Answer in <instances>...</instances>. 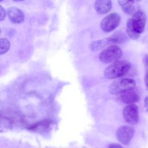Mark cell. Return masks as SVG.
I'll list each match as a JSON object with an SVG mask.
<instances>
[{"mask_svg":"<svg viewBox=\"0 0 148 148\" xmlns=\"http://www.w3.org/2000/svg\"><path fill=\"white\" fill-rule=\"evenodd\" d=\"M112 6L111 0H97L94 5L95 10L101 14L108 13L110 10Z\"/></svg>","mask_w":148,"mask_h":148,"instance_id":"10","label":"cell"},{"mask_svg":"<svg viewBox=\"0 0 148 148\" xmlns=\"http://www.w3.org/2000/svg\"><path fill=\"white\" fill-rule=\"evenodd\" d=\"M10 43L6 38L1 39V46H0V54H3L6 53L10 49Z\"/></svg>","mask_w":148,"mask_h":148,"instance_id":"15","label":"cell"},{"mask_svg":"<svg viewBox=\"0 0 148 148\" xmlns=\"http://www.w3.org/2000/svg\"><path fill=\"white\" fill-rule=\"evenodd\" d=\"M144 107L145 111L148 112V96H146L144 99Z\"/></svg>","mask_w":148,"mask_h":148,"instance_id":"20","label":"cell"},{"mask_svg":"<svg viewBox=\"0 0 148 148\" xmlns=\"http://www.w3.org/2000/svg\"><path fill=\"white\" fill-rule=\"evenodd\" d=\"M120 101L126 104H134L139 101L140 97L138 94L134 90H130L120 94Z\"/></svg>","mask_w":148,"mask_h":148,"instance_id":"8","label":"cell"},{"mask_svg":"<svg viewBox=\"0 0 148 148\" xmlns=\"http://www.w3.org/2000/svg\"><path fill=\"white\" fill-rule=\"evenodd\" d=\"M109 42L122 43L127 41L128 38L126 35L121 31H116L108 38Z\"/></svg>","mask_w":148,"mask_h":148,"instance_id":"12","label":"cell"},{"mask_svg":"<svg viewBox=\"0 0 148 148\" xmlns=\"http://www.w3.org/2000/svg\"><path fill=\"white\" fill-rule=\"evenodd\" d=\"M8 16L9 20L13 23H21L24 20V13L16 7H11L8 9Z\"/></svg>","mask_w":148,"mask_h":148,"instance_id":"9","label":"cell"},{"mask_svg":"<svg viewBox=\"0 0 148 148\" xmlns=\"http://www.w3.org/2000/svg\"><path fill=\"white\" fill-rule=\"evenodd\" d=\"M136 1H140V0H136Z\"/></svg>","mask_w":148,"mask_h":148,"instance_id":"22","label":"cell"},{"mask_svg":"<svg viewBox=\"0 0 148 148\" xmlns=\"http://www.w3.org/2000/svg\"><path fill=\"white\" fill-rule=\"evenodd\" d=\"M108 38L100 39L92 42L90 45V48L93 51H97L104 47L109 43Z\"/></svg>","mask_w":148,"mask_h":148,"instance_id":"13","label":"cell"},{"mask_svg":"<svg viewBox=\"0 0 148 148\" xmlns=\"http://www.w3.org/2000/svg\"><path fill=\"white\" fill-rule=\"evenodd\" d=\"M131 68V64L127 60H118L109 65L104 71V76L109 79L122 77Z\"/></svg>","mask_w":148,"mask_h":148,"instance_id":"1","label":"cell"},{"mask_svg":"<svg viewBox=\"0 0 148 148\" xmlns=\"http://www.w3.org/2000/svg\"><path fill=\"white\" fill-rule=\"evenodd\" d=\"M132 25L135 31L140 34L143 32L146 22V15L141 10L136 11L130 18Z\"/></svg>","mask_w":148,"mask_h":148,"instance_id":"7","label":"cell"},{"mask_svg":"<svg viewBox=\"0 0 148 148\" xmlns=\"http://www.w3.org/2000/svg\"><path fill=\"white\" fill-rule=\"evenodd\" d=\"M142 61L145 68H148V54H146L144 56Z\"/></svg>","mask_w":148,"mask_h":148,"instance_id":"17","label":"cell"},{"mask_svg":"<svg viewBox=\"0 0 148 148\" xmlns=\"http://www.w3.org/2000/svg\"><path fill=\"white\" fill-rule=\"evenodd\" d=\"M0 1H2V0H0Z\"/></svg>","mask_w":148,"mask_h":148,"instance_id":"23","label":"cell"},{"mask_svg":"<svg viewBox=\"0 0 148 148\" xmlns=\"http://www.w3.org/2000/svg\"><path fill=\"white\" fill-rule=\"evenodd\" d=\"M118 2L125 13L131 15L135 12L134 0H118Z\"/></svg>","mask_w":148,"mask_h":148,"instance_id":"11","label":"cell"},{"mask_svg":"<svg viewBox=\"0 0 148 148\" xmlns=\"http://www.w3.org/2000/svg\"><path fill=\"white\" fill-rule=\"evenodd\" d=\"M136 83L134 79L124 78L112 82L109 87V91L112 94L120 95L126 91L134 89Z\"/></svg>","mask_w":148,"mask_h":148,"instance_id":"2","label":"cell"},{"mask_svg":"<svg viewBox=\"0 0 148 148\" xmlns=\"http://www.w3.org/2000/svg\"><path fill=\"white\" fill-rule=\"evenodd\" d=\"M108 148H123V147H122V146H121L119 143H113L109 144Z\"/></svg>","mask_w":148,"mask_h":148,"instance_id":"19","label":"cell"},{"mask_svg":"<svg viewBox=\"0 0 148 148\" xmlns=\"http://www.w3.org/2000/svg\"><path fill=\"white\" fill-rule=\"evenodd\" d=\"M123 116L127 123L131 125L138 124L139 121L138 106L134 103L127 105L123 110Z\"/></svg>","mask_w":148,"mask_h":148,"instance_id":"5","label":"cell"},{"mask_svg":"<svg viewBox=\"0 0 148 148\" xmlns=\"http://www.w3.org/2000/svg\"><path fill=\"white\" fill-rule=\"evenodd\" d=\"M126 31H127V33L128 36L130 37V38H131L133 40H136L140 36V34L137 33L134 29V28L132 25V23H131V21L130 18L127 21V30Z\"/></svg>","mask_w":148,"mask_h":148,"instance_id":"14","label":"cell"},{"mask_svg":"<svg viewBox=\"0 0 148 148\" xmlns=\"http://www.w3.org/2000/svg\"><path fill=\"white\" fill-rule=\"evenodd\" d=\"M0 12H1V18H0V20L2 21L3 20H4L5 17L6 16V12H5V9L3 8V7L2 6H1Z\"/></svg>","mask_w":148,"mask_h":148,"instance_id":"18","label":"cell"},{"mask_svg":"<svg viewBox=\"0 0 148 148\" xmlns=\"http://www.w3.org/2000/svg\"><path fill=\"white\" fill-rule=\"evenodd\" d=\"M144 82L145 85L147 90H148V68H146L145 74V77H144Z\"/></svg>","mask_w":148,"mask_h":148,"instance_id":"16","label":"cell"},{"mask_svg":"<svg viewBox=\"0 0 148 148\" xmlns=\"http://www.w3.org/2000/svg\"><path fill=\"white\" fill-rule=\"evenodd\" d=\"M14 1H24V0H13Z\"/></svg>","mask_w":148,"mask_h":148,"instance_id":"21","label":"cell"},{"mask_svg":"<svg viewBox=\"0 0 148 148\" xmlns=\"http://www.w3.org/2000/svg\"><path fill=\"white\" fill-rule=\"evenodd\" d=\"M121 17L117 13H112L105 16L101 21L100 26L101 29L106 32H111L120 25Z\"/></svg>","mask_w":148,"mask_h":148,"instance_id":"4","label":"cell"},{"mask_svg":"<svg viewBox=\"0 0 148 148\" xmlns=\"http://www.w3.org/2000/svg\"><path fill=\"white\" fill-rule=\"evenodd\" d=\"M122 56L121 49L116 45H112L100 53L99 58L102 62L109 64L118 61Z\"/></svg>","mask_w":148,"mask_h":148,"instance_id":"3","label":"cell"},{"mask_svg":"<svg viewBox=\"0 0 148 148\" xmlns=\"http://www.w3.org/2000/svg\"><path fill=\"white\" fill-rule=\"evenodd\" d=\"M135 134V130L129 125H121L116 131L117 140L123 145H128Z\"/></svg>","mask_w":148,"mask_h":148,"instance_id":"6","label":"cell"}]
</instances>
